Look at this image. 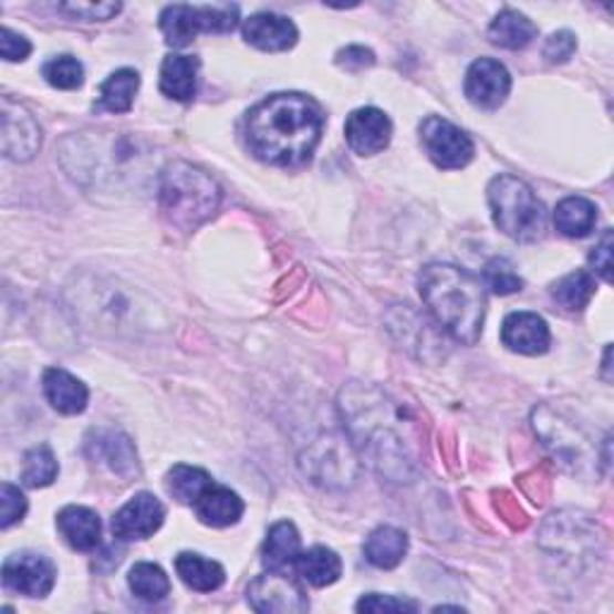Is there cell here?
<instances>
[{
	"label": "cell",
	"instance_id": "6da1fadb",
	"mask_svg": "<svg viewBox=\"0 0 614 614\" xmlns=\"http://www.w3.org/2000/svg\"><path fill=\"white\" fill-rule=\"evenodd\" d=\"M339 406L370 468L392 482H410L418 473V449L416 420L408 408L373 384H351L341 392Z\"/></svg>",
	"mask_w": 614,
	"mask_h": 614
},
{
	"label": "cell",
	"instance_id": "7a4b0ae2",
	"mask_svg": "<svg viewBox=\"0 0 614 614\" xmlns=\"http://www.w3.org/2000/svg\"><path fill=\"white\" fill-rule=\"evenodd\" d=\"M322 111L303 94H274L257 104L246 121L250 152L271 166H300L322 135Z\"/></svg>",
	"mask_w": 614,
	"mask_h": 614
},
{
	"label": "cell",
	"instance_id": "3957f363",
	"mask_svg": "<svg viewBox=\"0 0 614 614\" xmlns=\"http://www.w3.org/2000/svg\"><path fill=\"white\" fill-rule=\"evenodd\" d=\"M423 303L437 324L461 344L473 346L485 324V289L470 271L433 262L418 277Z\"/></svg>",
	"mask_w": 614,
	"mask_h": 614
},
{
	"label": "cell",
	"instance_id": "277c9868",
	"mask_svg": "<svg viewBox=\"0 0 614 614\" xmlns=\"http://www.w3.org/2000/svg\"><path fill=\"white\" fill-rule=\"evenodd\" d=\"M221 205L217 180L202 168L174 162L159 178V207L166 221L180 231H195L199 223L214 217Z\"/></svg>",
	"mask_w": 614,
	"mask_h": 614
},
{
	"label": "cell",
	"instance_id": "5b68a950",
	"mask_svg": "<svg viewBox=\"0 0 614 614\" xmlns=\"http://www.w3.org/2000/svg\"><path fill=\"white\" fill-rule=\"evenodd\" d=\"M492 219L504 236L533 242L545 236L548 214L528 185L513 176H497L488 188Z\"/></svg>",
	"mask_w": 614,
	"mask_h": 614
},
{
	"label": "cell",
	"instance_id": "8992f818",
	"mask_svg": "<svg viewBox=\"0 0 614 614\" xmlns=\"http://www.w3.org/2000/svg\"><path fill=\"white\" fill-rule=\"evenodd\" d=\"M236 24L238 6H168L159 18L166 44L176 49L188 46L199 32L226 34Z\"/></svg>",
	"mask_w": 614,
	"mask_h": 614
},
{
	"label": "cell",
	"instance_id": "52a82bcc",
	"mask_svg": "<svg viewBox=\"0 0 614 614\" xmlns=\"http://www.w3.org/2000/svg\"><path fill=\"white\" fill-rule=\"evenodd\" d=\"M420 142L427 156H430L439 168L447 170L466 168L476 154L473 139H470L461 127H456L454 123L439 116H430L423 121Z\"/></svg>",
	"mask_w": 614,
	"mask_h": 614
},
{
	"label": "cell",
	"instance_id": "ba28073f",
	"mask_svg": "<svg viewBox=\"0 0 614 614\" xmlns=\"http://www.w3.org/2000/svg\"><path fill=\"white\" fill-rule=\"evenodd\" d=\"M248 603L257 612L267 614H300L308 612L310 600L293 576L269 569V574L257 576L248 589Z\"/></svg>",
	"mask_w": 614,
	"mask_h": 614
},
{
	"label": "cell",
	"instance_id": "9c48e42d",
	"mask_svg": "<svg viewBox=\"0 0 614 614\" xmlns=\"http://www.w3.org/2000/svg\"><path fill=\"white\" fill-rule=\"evenodd\" d=\"M535 430H540L548 449L554 454V459L564 466H571L574 470L576 464H589L593 454L597 456V447L593 449L591 439H585L574 425L562 420L550 408L535 410Z\"/></svg>",
	"mask_w": 614,
	"mask_h": 614
},
{
	"label": "cell",
	"instance_id": "30bf717a",
	"mask_svg": "<svg viewBox=\"0 0 614 614\" xmlns=\"http://www.w3.org/2000/svg\"><path fill=\"white\" fill-rule=\"evenodd\" d=\"M55 564L44 554L18 552L3 562V583L12 593L27 597H46L55 585Z\"/></svg>",
	"mask_w": 614,
	"mask_h": 614
},
{
	"label": "cell",
	"instance_id": "8fae6325",
	"mask_svg": "<svg viewBox=\"0 0 614 614\" xmlns=\"http://www.w3.org/2000/svg\"><path fill=\"white\" fill-rule=\"evenodd\" d=\"M464 90L470 104L482 111H495L507 102L511 92V75L499 61L480 59L468 67Z\"/></svg>",
	"mask_w": 614,
	"mask_h": 614
},
{
	"label": "cell",
	"instance_id": "7c38bea8",
	"mask_svg": "<svg viewBox=\"0 0 614 614\" xmlns=\"http://www.w3.org/2000/svg\"><path fill=\"white\" fill-rule=\"evenodd\" d=\"M164 519L166 509L159 499L149 492H139L116 511L111 528L118 540H147L159 531Z\"/></svg>",
	"mask_w": 614,
	"mask_h": 614
},
{
	"label": "cell",
	"instance_id": "4fadbf2b",
	"mask_svg": "<svg viewBox=\"0 0 614 614\" xmlns=\"http://www.w3.org/2000/svg\"><path fill=\"white\" fill-rule=\"evenodd\" d=\"M392 121L384 111L365 106L353 111L346 121L348 147L361 156H375L389 147Z\"/></svg>",
	"mask_w": 614,
	"mask_h": 614
},
{
	"label": "cell",
	"instance_id": "5bb4252c",
	"mask_svg": "<svg viewBox=\"0 0 614 614\" xmlns=\"http://www.w3.org/2000/svg\"><path fill=\"white\" fill-rule=\"evenodd\" d=\"M41 145V131L27 108L3 98V154L12 162H30Z\"/></svg>",
	"mask_w": 614,
	"mask_h": 614
},
{
	"label": "cell",
	"instance_id": "9a60e30c",
	"mask_svg": "<svg viewBox=\"0 0 614 614\" xmlns=\"http://www.w3.org/2000/svg\"><path fill=\"white\" fill-rule=\"evenodd\" d=\"M550 341V326L535 312H511L502 324V344L513 353L542 355Z\"/></svg>",
	"mask_w": 614,
	"mask_h": 614
},
{
	"label": "cell",
	"instance_id": "2e32d148",
	"mask_svg": "<svg viewBox=\"0 0 614 614\" xmlns=\"http://www.w3.org/2000/svg\"><path fill=\"white\" fill-rule=\"evenodd\" d=\"M242 37L254 49L279 53L295 46L298 30L289 18L277 15V12H257L242 22Z\"/></svg>",
	"mask_w": 614,
	"mask_h": 614
},
{
	"label": "cell",
	"instance_id": "e0dca14e",
	"mask_svg": "<svg viewBox=\"0 0 614 614\" xmlns=\"http://www.w3.org/2000/svg\"><path fill=\"white\" fill-rule=\"evenodd\" d=\"M192 507L197 519L211 528L233 525L240 521L242 511H246V504H242L238 492H233L231 488H223V485H217V482H211Z\"/></svg>",
	"mask_w": 614,
	"mask_h": 614
},
{
	"label": "cell",
	"instance_id": "ac0fdd59",
	"mask_svg": "<svg viewBox=\"0 0 614 614\" xmlns=\"http://www.w3.org/2000/svg\"><path fill=\"white\" fill-rule=\"evenodd\" d=\"M59 531L77 552H92L102 542V519L87 507H65L59 513Z\"/></svg>",
	"mask_w": 614,
	"mask_h": 614
},
{
	"label": "cell",
	"instance_id": "d6986e66",
	"mask_svg": "<svg viewBox=\"0 0 614 614\" xmlns=\"http://www.w3.org/2000/svg\"><path fill=\"white\" fill-rule=\"evenodd\" d=\"M44 394L49 404L63 413V416H77V413L87 408L90 402L87 387L77 377L59 367H49L44 373Z\"/></svg>",
	"mask_w": 614,
	"mask_h": 614
},
{
	"label": "cell",
	"instance_id": "ffe728a7",
	"mask_svg": "<svg viewBox=\"0 0 614 614\" xmlns=\"http://www.w3.org/2000/svg\"><path fill=\"white\" fill-rule=\"evenodd\" d=\"M90 447H94V459L104 461L113 473H118L121 478L137 476V451L133 447V441L127 439L123 433L113 430H98L96 441H90Z\"/></svg>",
	"mask_w": 614,
	"mask_h": 614
},
{
	"label": "cell",
	"instance_id": "44dd1931",
	"mask_svg": "<svg viewBox=\"0 0 614 614\" xmlns=\"http://www.w3.org/2000/svg\"><path fill=\"white\" fill-rule=\"evenodd\" d=\"M199 61L192 55H166L162 65V92L176 102H190L197 94Z\"/></svg>",
	"mask_w": 614,
	"mask_h": 614
},
{
	"label": "cell",
	"instance_id": "7402d4cb",
	"mask_svg": "<svg viewBox=\"0 0 614 614\" xmlns=\"http://www.w3.org/2000/svg\"><path fill=\"white\" fill-rule=\"evenodd\" d=\"M408 552V535L402 528L379 525L377 531L370 533L365 540L367 562L377 569H394L404 562Z\"/></svg>",
	"mask_w": 614,
	"mask_h": 614
},
{
	"label": "cell",
	"instance_id": "603a6c76",
	"mask_svg": "<svg viewBox=\"0 0 614 614\" xmlns=\"http://www.w3.org/2000/svg\"><path fill=\"white\" fill-rule=\"evenodd\" d=\"M176 571L180 581L188 585L192 591L199 593H211L221 589V583L226 581V571L219 562L207 560V556L197 552H180L176 556Z\"/></svg>",
	"mask_w": 614,
	"mask_h": 614
},
{
	"label": "cell",
	"instance_id": "cb8c5ba5",
	"mask_svg": "<svg viewBox=\"0 0 614 614\" xmlns=\"http://www.w3.org/2000/svg\"><path fill=\"white\" fill-rule=\"evenodd\" d=\"M535 24L528 20L525 15H521L519 10H502L499 15L492 20L488 37L495 46H502L509 51H519L525 49L531 41L535 39Z\"/></svg>",
	"mask_w": 614,
	"mask_h": 614
},
{
	"label": "cell",
	"instance_id": "d4e9b609",
	"mask_svg": "<svg viewBox=\"0 0 614 614\" xmlns=\"http://www.w3.org/2000/svg\"><path fill=\"white\" fill-rule=\"evenodd\" d=\"M597 221V207L585 197H566L554 209L556 231L566 238L589 236Z\"/></svg>",
	"mask_w": 614,
	"mask_h": 614
},
{
	"label": "cell",
	"instance_id": "484cf974",
	"mask_svg": "<svg viewBox=\"0 0 614 614\" xmlns=\"http://www.w3.org/2000/svg\"><path fill=\"white\" fill-rule=\"evenodd\" d=\"M298 574L303 576L310 585L315 589H324V585H332L339 581L344 564H341V556L330 550V548H312L308 552H300L295 560Z\"/></svg>",
	"mask_w": 614,
	"mask_h": 614
},
{
	"label": "cell",
	"instance_id": "4316f807",
	"mask_svg": "<svg viewBox=\"0 0 614 614\" xmlns=\"http://www.w3.org/2000/svg\"><path fill=\"white\" fill-rule=\"evenodd\" d=\"M298 554H300L298 528L291 521H279L271 525L262 548V562L269 569L283 571L285 566L298 560Z\"/></svg>",
	"mask_w": 614,
	"mask_h": 614
},
{
	"label": "cell",
	"instance_id": "83f0119b",
	"mask_svg": "<svg viewBox=\"0 0 614 614\" xmlns=\"http://www.w3.org/2000/svg\"><path fill=\"white\" fill-rule=\"evenodd\" d=\"M139 90L137 70L123 67L116 70L98 90V108H106L111 113H127L133 108L135 94Z\"/></svg>",
	"mask_w": 614,
	"mask_h": 614
},
{
	"label": "cell",
	"instance_id": "f1b7e54d",
	"mask_svg": "<svg viewBox=\"0 0 614 614\" xmlns=\"http://www.w3.org/2000/svg\"><path fill=\"white\" fill-rule=\"evenodd\" d=\"M214 480L207 470L197 466H185L178 464L168 470L166 476V490L168 495L176 499L180 504H195L202 492L209 488Z\"/></svg>",
	"mask_w": 614,
	"mask_h": 614
},
{
	"label": "cell",
	"instance_id": "f546056e",
	"mask_svg": "<svg viewBox=\"0 0 614 614\" xmlns=\"http://www.w3.org/2000/svg\"><path fill=\"white\" fill-rule=\"evenodd\" d=\"M595 295V279L589 271H571L552 285V298L569 312H581Z\"/></svg>",
	"mask_w": 614,
	"mask_h": 614
},
{
	"label": "cell",
	"instance_id": "4dcf8cb0",
	"mask_svg": "<svg viewBox=\"0 0 614 614\" xmlns=\"http://www.w3.org/2000/svg\"><path fill=\"white\" fill-rule=\"evenodd\" d=\"M133 593L145 600V603H159L170 593V581L166 576V571L159 564L152 562H139L131 569V576H127Z\"/></svg>",
	"mask_w": 614,
	"mask_h": 614
},
{
	"label": "cell",
	"instance_id": "1f68e13d",
	"mask_svg": "<svg viewBox=\"0 0 614 614\" xmlns=\"http://www.w3.org/2000/svg\"><path fill=\"white\" fill-rule=\"evenodd\" d=\"M59 478V461L49 445H39L24 454L22 482L27 488H46Z\"/></svg>",
	"mask_w": 614,
	"mask_h": 614
},
{
	"label": "cell",
	"instance_id": "d6a6232c",
	"mask_svg": "<svg viewBox=\"0 0 614 614\" xmlns=\"http://www.w3.org/2000/svg\"><path fill=\"white\" fill-rule=\"evenodd\" d=\"M485 285L497 295H511L519 293L523 289V279L517 274V269L511 267L509 260L504 257H495L488 264H485Z\"/></svg>",
	"mask_w": 614,
	"mask_h": 614
},
{
	"label": "cell",
	"instance_id": "836d02e7",
	"mask_svg": "<svg viewBox=\"0 0 614 614\" xmlns=\"http://www.w3.org/2000/svg\"><path fill=\"white\" fill-rule=\"evenodd\" d=\"M44 77L55 90H77L84 82V67L73 55H55L44 65Z\"/></svg>",
	"mask_w": 614,
	"mask_h": 614
},
{
	"label": "cell",
	"instance_id": "e575fe53",
	"mask_svg": "<svg viewBox=\"0 0 614 614\" xmlns=\"http://www.w3.org/2000/svg\"><path fill=\"white\" fill-rule=\"evenodd\" d=\"M24 513H27V499L20 492V488H15V485L10 482L0 485V525L3 528L15 525L18 521L24 519Z\"/></svg>",
	"mask_w": 614,
	"mask_h": 614
},
{
	"label": "cell",
	"instance_id": "d590c367",
	"mask_svg": "<svg viewBox=\"0 0 614 614\" xmlns=\"http://www.w3.org/2000/svg\"><path fill=\"white\" fill-rule=\"evenodd\" d=\"M61 12H67L70 18H77L82 22H104L121 12V3H65L59 6Z\"/></svg>",
	"mask_w": 614,
	"mask_h": 614
},
{
	"label": "cell",
	"instance_id": "8d00e7d4",
	"mask_svg": "<svg viewBox=\"0 0 614 614\" xmlns=\"http://www.w3.org/2000/svg\"><path fill=\"white\" fill-rule=\"evenodd\" d=\"M358 612H416L418 605L413 600H402L394 595H379V593H370L365 597L358 600L355 605Z\"/></svg>",
	"mask_w": 614,
	"mask_h": 614
},
{
	"label": "cell",
	"instance_id": "74e56055",
	"mask_svg": "<svg viewBox=\"0 0 614 614\" xmlns=\"http://www.w3.org/2000/svg\"><path fill=\"white\" fill-rule=\"evenodd\" d=\"M574 51H576V37L566 30L554 32L545 41V49H542V53H545V59L550 63H566L571 55H574Z\"/></svg>",
	"mask_w": 614,
	"mask_h": 614
},
{
	"label": "cell",
	"instance_id": "f35d334b",
	"mask_svg": "<svg viewBox=\"0 0 614 614\" xmlns=\"http://www.w3.org/2000/svg\"><path fill=\"white\" fill-rule=\"evenodd\" d=\"M0 53H3L6 61H24L27 55L32 53V44L22 34H15L8 27H3L0 32Z\"/></svg>",
	"mask_w": 614,
	"mask_h": 614
},
{
	"label": "cell",
	"instance_id": "ab89813d",
	"mask_svg": "<svg viewBox=\"0 0 614 614\" xmlns=\"http://www.w3.org/2000/svg\"><path fill=\"white\" fill-rule=\"evenodd\" d=\"M591 267H593L595 274L603 279V281L612 279V231H607L603 236V240H600L597 246L593 248V252H591Z\"/></svg>",
	"mask_w": 614,
	"mask_h": 614
},
{
	"label": "cell",
	"instance_id": "60d3db41",
	"mask_svg": "<svg viewBox=\"0 0 614 614\" xmlns=\"http://www.w3.org/2000/svg\"><path fill=\"white\" fill-rule=\"evenodd\" d=\"M336 61L339 65H346V67H365L375 63V53L363 46H348L346 51L339 53Z\"/></svg>",
	"mask_w": 614,
	"mask_h": 614
}]
</instances>
